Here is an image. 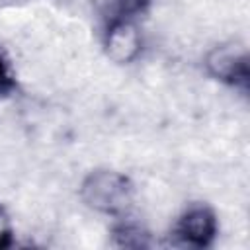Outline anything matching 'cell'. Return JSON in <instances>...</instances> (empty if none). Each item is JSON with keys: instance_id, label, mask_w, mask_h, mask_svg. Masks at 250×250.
<instances>
[{"instance_id": "obj_1", "label": "cell", "mask_w": 250, "mask_h": 250, "mask_svg": "<svg viewBox=\"0 0 250 250\" xmlns=\"http://www.w3.org/2000/svg\"><path fill=\"white\" fill-rule=\"evenodd\" d=\"M135 186L133 182L115 170H94L90 172L82 186L80 197L82 201L100 213L105 215H123L133 203Z\"/></svg>"}, {"instance_id": "obj_2", "label": "cell", "mask_w": 250, "mask_h": 250, "mask_svg": "<svg viewBox=\"0 0 250 250\" xmlns=\"http://www.w3.org/2000/svg\"><path fill=\"white\" fill-rule=\"evenodd\" d=\"M219 223L215 211L207 203L188 205L176 219L170 240L182 248H209L217 238Z\"/></svg>"}, {"instance_id": "obj_3", "label": "cell", "mask_w": 250, "mask_h": 250, "mask_svg": "<svg viewBox=\"0 0 250 250\" xmlns=\"http://www.w3.org/2000/svg\"><path fill=\"white\" fill-rule=\"evenodd\" d=\"M207 70L213 78L240 90L248 92V57L244 51H234L232 47L213 49L207 57Z\"/></svg>"}, {"instance_id": "obj_4", "label": "cell", "mask_w": 250, "mask_h": 250, "mask_svg": "<svg viewBox=\"0 0 250 250\" xmlns=\"http://www.w3.org/2000/svg\"><path fill=\"white\" fill-rule=\"evenodd\" d=\"M104 45L115 62H127L139 53L137 25H113L104 29Z\"/></svg>"}, {"instance_id": "obj_5", "label": "cell", "mask_w": 250, "mask_h": 250, "mask_svg": "<svg viewBox=\"0 0 250 250\" xmlns=\"http://www.w3.org/2000/svg\"><path fill=\"white\" fill-rule=\"evenodd\" d=\"M152 0H107L104 8V29L113 25H135L150 8Z\"/></svg>"}, {"instance_id": "obj_6", "label": "cell", "mask_w": 250, "mask_h": 250, "mask_svg": "<svg viewBox=\"0 0 250 250\" xmlns=\"http://www.w3.org/2000/svg\"><path fill=\"white\" fill-rule=\"evenodd\" d=\"M113 238H115V242L119 246H135V248H139V246H148L150 244L148 232L141 225H137L133 221H127V219H123L121 223H117L113 227Z\"/></svg>"}, {"instance_id": "obj_7", "label": "cell", "mask_w": 250, "mask_h": 250, "mask_svg": "<svg viewBox=\"0 0 250 250\" xmlns=\"http://www.w3.org/2000/svg\"><path fill=\"white\" fill-rule=\"evenodd\" d=\"M18 90V82H16V74L12 72L10 62L6 61L4 53L0 51V100L12 96Z\"/></svg>"}, {"instance_id": "obj_8", "label": "cell", "mask_w": 250, "mask_h": 250, "mask_svg": "<svg viewBox=\"0 0 250 250\" xmlns=\"http://www.w3.org/2000/svg\"><path fill=\"white\" fill-rule=\"evenodd\" d=\"M12 223H10V217L6 213V209L0 205V248H8L12 244Z\"/></svg>"}]
</instances>
